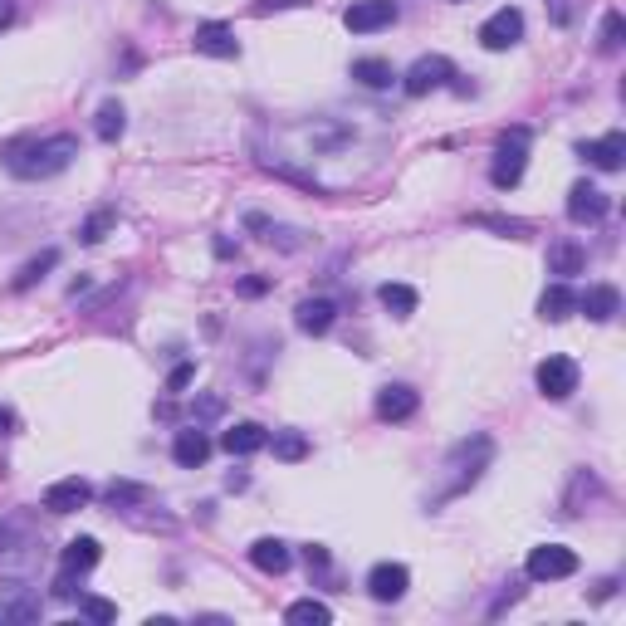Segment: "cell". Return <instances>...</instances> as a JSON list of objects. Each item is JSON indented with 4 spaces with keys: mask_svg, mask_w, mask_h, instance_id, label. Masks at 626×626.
<instances>
[{
    "mask_svg": "<svg viewBox=\"0 0 626 626\" xmlns=\"http://www.w3.org/2000/svg\"><path fill=\"white\" fill-rule=\"evenodd\" d=\"M387 147H392V123L382 113L328 108V113L265 128L260 167L304 186L313 196H328V191H343V186H358L362 177H372L382 167Z\"/></svg>",
    "mask_w": 626,
    "mask_h": 626,
    "instance_id": "6da1fadb",
    "label": "cell"
},
{
    "mask_svg": "<svg viewBox=\"0 0 626 626\" xmlns=\"http://www.w3.org/2000/svg\"><path fill=\"white\" fill-rule=\"evenodd\" d=\"M490 465H494V436L475 431V436L455 441L450 455L441 460V470H436V485L426 494V509H441L450 499H460L470 485H480V475H485Z\"/></svg>",
    "mask_w": 626,
    "mask_h": 626,
    "instance_id": "7a4b0ae2",
    "label": "cell"
},
{
    "mask_svg": "<svg viewBox=\"0 0 626 626\" xmlns=\"http://www.w3.org/2000/svg\"><path fill=\"white\" fill-rule=\"evenodd\" d=\"M74 157H79V137L74 133L35 137V142H20V147L5 152V172L15 181H49L59 172H69Z\"/></svg>",
    "mask_w": 626,
    "mask_h": 626,
    "instance_id": "3957f363",
    "label": "cell"
},
{
    "mask_svg": "<svg viewBox=\"0 0 626 626\" xmlns=\"http://www.w3.org/2000/svg\"><path fill=\"white\" fill-rule=\"evenodd\" d=\"M524 167H529V128H509L494 147V162H490V181L499 191H514L524 181Z\"/></svg>",
    "mask_w": 626,
    "mask_h": 626,
    "instance_id": "277c9868",
    "label": "cell"
},
{
    "mask_svg": "<svg viewBox=\"0 0 626 626\" xmlns=\"http://www.w3.org/2000/svg\"><path fill=\"white\" fill-rule=\"evenodd\" d=\"M450 79H455V64H450L446 54H421L402 74V89H406V98H426V93L446 89Z\"/></svg>",
    "mask_w": 626,
    "mask_h": 626,
    "instance_id": "5b68a950",
    "label": "cell"
},
{
    "mask_svg": "<svg viewBox=\"0 0 626 626\" xmlns=\"http://www.w3.org/2000/svg\"><path fill=\"white\" fill-rule=\"evenodd\" d=\"M524 573H529L534 582L573 578V573H578V553L563 548V543H538L534 553H529V563H524Z\"/></svg>",
    "mask_w": 626,
    "mask_h": 626,
    "instance_id": "8992f818",
    "label": "cell"
},
{
    "mask_svg": "<svg viewBox=\"0 0 626 626\" xmlns=\"http://www.w3.org/2000/svg\"><path fill=\"white\" fill-rule=\"evenodd\" d=\"M538 392L548 397V402H568L573 392H578V362L563 358V353H553V358L538 362Z\"/></svg>",
    "mask_w": 626,
    "mask_h": 626,
    "instance_id": "52a82bcc",
    "label": "cell"
},
{
    "mask_svg": "<svg viewBox=\"0 0 626 626\" xmlns=\"http://www.w3.org/2000/svg\"><path fill=\"white\" fill-rule=\"evenodd\" d=\"M343 25H348L353 35H377V30L397 25V0H353V5L343 10Z\"/></svg>",
    "mask_w": 626,
    "mask_h": 626,
    "instance_id": "ba28073f",
    "label": "cell"
},
{
    "mask_svg": "<svg viewBox=\"0 0 626 626\" xmlns=\"http://www.w3.org/2000/svg\"><path fill=\"white\" fill-rule=\"evenodd\" d=\"M519 40H524V15H519L514 5L494 10L490 20L480 25V45H485V49H494V54H499V49H514Z\"/></svg>",
    "mask_w": 626,
    "mask_h": 626,
    "instance_id": "9c48e42d",
    "label": "cell"
},
{
    "mask_svg": "<svg viewBox=\"0 0 626 626\" xmlns=\"http://www.w3.org/2000/svg\"><path fill=\"white\" fill-rule=\"evenodd\" d=\"M607 211H612V201H607V191H597L592 181H578V186L568 191V221L597 225Z\"/></svg>",
    "mask_w": 626,
    "mask_h": 626,
    "instance_id": "30bf717a",
    "label": "cell"
},
{
    "mask_svg": "<svg viewBox=\"0 0 626 626\" xmlns=\"http://www.w3.org/2000/svg\"><path fill=\"white\" fill-rule=\"evenodd\" d=\"M89 499H93L89 480L69 475V480H54V485L45 490V509H49V514H74V509H84Z\"/></svg>",
    "mask_w": 626,
    "mask_h": 626,
    "instance_id": "8fae6325",
    "label": "cell"
},
{
    "mask_svg": "<svg viewBox=\"0 0 626 626\" xmlns=\"http://www.w3.org/2000/svg\"><path fill=\"white\" fill-rule=\"evenodd\" d=\"M578 152H582V162H592L597 172H622V162H626V137H622V133L592 137V142H582Z\"/></svg>",
    "mask_w": 626,
    "mask_h": 626,
    "instance_id": "7c38bea8",
    "label": "cell"
},
{
    "mask_svg": "<svg viewBox=\"0 0 626 626\" xmlns=\"http://www.w3.org/2000/svg\"><path fill=\"white\" fill-rule=\"evenodd\" d=\"M406 587H411V573H406L402 563H377V568L367 573V592H372L377 602H402Z\"/></svg>",
    "mask_w": 626,
    "mask_h": 626,
    "instance_id": "4fadbf2b",
    "label": "cell"
},
{
    "mask_svg": "<svg viewBox=\"0 0 626 626\" xmlns=\"http://www.w3.org/2000/svg\"><path fill=\"white\" fill-rule=\"evenodd\" d=\"M196 54H211V59H235L240 54V40L225 20H206L196 25Z\"/></svg>",
    "mask_w": 626,
    "mask_h": 626,
    "instance_id": "5bb4252c",
    "label": "cell"
},
{
    "mask_svg": "<svg viewBox=\"0 0 626 626\" xmlns=\"http://www.w3.org/2000/svg\"><path fill=\"white\" fill-rule=\"evenodd\" d=\"M416 411H421V397H416V387H406V382H392V387L377 392V416H382V421H411Z\"/></svg>",
    "mask_w": 626,
    "mask_h": 626,
    "instance_id": "9a60e30c",
    "label": "cell"
},
{
    "mask_svg": "<svg viewBox=\"0 0 626 626\" xmlns=\"http://www.w3.org/2000/svg\"><path fill=\"white\" fill-rule=\"evenodd\" d=\"M172 460L186 465V470L206 465V460H211V436H206L201 426H186V431H177V441H172Z\"/></svg>",
    "mask_w": 626,
    "mask_h": 626,
    "instance_id": "2e32d148",
    "label": "cell"
},
{
    "mask_svg": "<svg viewBox=\"0 0 626 626\" xmlns=\"http://www.w3.org/2000/svg\"><path fill=\"white\" fill-rule=\"evenodd\" d=\"M578 309L592 318V323H612L622 313V294L612 284H592L587 294H578Z\"/></svg>",
    "mask_w": 626,
    "mask_h": 626,
    "instance_id": "e0dca14e",
    "label": "cell"
},
{
    "mask_svg": "<svg viewBox=\"0 0 626 626\" xmlns=\"http://www.w3.org/2000/svg\"><path fill=\"white\" fill-rule=\"evenodd\" d=\"M333 318H338V304H333V299H304V304L294 309L299 333H309V338H323V333L333 328Z\"/></svg>",
    "mask_w": 626,
    "mask_h": 626,
    "instance_id": "ac0fdd59",
    "label": "cell"
},
{
    "mask_svg": "<svg viewBox=\"0 0 626 626\" xmlns=\"http://www.w3.org/2000/svg\"><path fill=\"white\" fill-rule=\"evenodd\" d=\"M250 563L269 573V578H279V573H289V563H294V553H289V543H279V538H255L250 543Z\"/></svg>",
    "mask_w": 626,
    "mask_h": 626,
    "instance_id": "d6986e66",
    "label": "cell"
},
{
    "mask_svg": "<svg viewBox=\"0 0 626 626\" xmlns=\"http://www.w3.org/2000/svg\"><path fill=\"white\" fill-rule=\"evenodd\" d=\"M573 313H578V294L568 289V279H558V284L543 289V299H538V318L563 323V318H573Z\"/></svg>",
    "mask_w": 626,
    "mask_h": 626,
    "instance_id": "ffe728a7",
    "label": "cell"
},
{
    "mask_svg": "<svg viewBox=\"0 0 626 626\" xmlns=\"http://www.w3.org/2000/svg\"><path fill=\"white\" fill-rule=\"evenodd\" d=\"M221 446L230 450V455H255V450L269 446V431L265 426H255V421H240V426H230L221 436Z\"/></svg>",
    "mask_w": 626,
    "mask_h": 626,
    "instance_id": "44dd1931",
    "label": "cell"
},
{
    "mask_svg": "<svg viewBox=\"0 0 626 626\" xmlns=\"http://www.w3.org/2000/svg\"><path fill=\"white\" fill-rule=\"evenodd\" d=\"M582 265H587V255H582L578 240H553V250H548V274L573 279V274H582Z\"/></svg>",
    "mask_w": 626,
    "mask_h": 626,
    "instance_id": "7402d4cb",
    "label": "cell"
},
{
    "mask_svg": "<svg viewBox=\"0 0 626 626\" xmlns=\"http://www.w3.org/2000/svg\"><path fill=\"white\" fill-rule=\"evenodd\" d=\"M40 617V592L10 587V597L0 602V622H35Z\"/></svg>",
    "mask_w": 626,
    "mask_h": 626,
    "instance_id": "603a6c76",
    "label": "cell"
},
{
    "mask_svg": "<svg viewBox=\"0 0 626 626\" xmlns=\"http://www.w3.org/2000/svg\"><path fill=\"white\" fill-rule=\"evenodd\" d=\"M123 128H128V113H123L118 98H108V103L98 108V118H93V133H98V142H118Z\"/></svg>",
    "mask_w": 626,
    "mask_h": 626,
    "instance_id": "cb8c5ba5",
    "label": "cell"
},
{
    "mask_svg": "<svg viewBox=\"0 0 626 626\" xmlns=\"http://www.w3.org/2000/svg\"><path fill=\"white\" fill-rule=\"evenodd\" d=\"M353 79H358L362 89H392V79H397V74H392V64H387V59H353Z\"/></svg>",
    "mask_w": 626,
    "mask_h": 626,
    "instance_id": "d4e9b609",
    "label": "cell"
},
{
    "mask_svg": "<svg viewBox=\"0 0 626 626\" xmlns=\"http://www.w3.org/2000/svg\"><path fill=\"white\" fill-rule=\"evenodd\" d=\"M98 558H103L98 538H74V543H64V568H69V573H89V568H98Z\"/></svg>",
    "mask_w": 626,
    "mask_h": 626,
    "instance_id": "484cf974",
    "label": "cell"
},
{
    "mask_svg": "<svg viewBox=\"0 0 626 626\" xmlns=\"http://www.w3.org/2000/svg\"><path fill=\"white\" fill-rule=\"evenodd\" d=\"M284 622H294V626H328V622H333V612H328V602H318V597H299V602H289Z\"/></svg>",
    "mask_w": 626,
    "mask_h": 626,
    "instance_id": "4316f807",
    "label": "cell"
},
{
    "mask_svg": "<svg viewBox=\"0 0 626 626\" xmlns=\"http://www.w3.org/2000/svg\"><path fill=\"white\" fill-rule=\"evenodd\" d=\"M377 299H382V309L397 313V318H411V313H416V304H421L411 284H382V289H377Z\"/></svg>",
    "mask_w": 626,
    "mask_h": 626,
    "instance_id": "83f0119b",
    "label": "cell"
},
{
    "mask_svg": "<svg viewBox=\"0 0 626 626\" xmlns=\"http://www.w3.org/2000/svg\"><path fill=\"white\" fill-rule=\"evenodd\" d=\"M59 265V250H45V255H35V260H30V265L20 269V274H15V279H10V289H15V294H25V289H35V284H40V279H45L49 269Z\"/></svg>",
    "mask_w": 626,
    "mask_h": 626,
    "instance_id": "f1b7e54d",
    "label": "cell"
},
{
    "mask_svg": "<svg viewBox=\"0 0 626 626\" xmlns=\"http://www.w3.org/2000/svg\"><path fill=\"white\" fill-rule=\"evenodd\" d=\"M113 225H118V216H113V211L103 206V211H93L89 221L79 225V240H84V245H98V240H103V235H108Z\"/></svg>",
    "mask_w": 626,
    "mask_h": 626,
    "instance_id": "f546056e",
    "label": "cell"
},
{
    "mask_svg": "<svg viewBox=\"0 0 626 626\" xmlns=\"http://www.w3.org/2000/svg\"><path fill=\"white\" fill-rule=\"evenodd\" d=\"M622 35H626L622 15L607 10V15H602V40H597V49H602V54H617V49H622Z\"/></svg>",
    "mask_w": 626,
    "mask_h": 626,
    "instance_id": "4dcf8cb0",
    "label": "cell"
},
{
    "mask_svg": "<svg viewBox=\"0 0 626 626\" xmlns=\"http://www.w3.org/2000/svg\"><path fill=\"white\" fill-rule=\"evenodd\" d=\"M269 446H274V455H279V460H304V455H309V441H304L299 431H279Z\"/></svg>",
    "mask_w": 626,
    "mask_h": 626,
    "instance_id": "1f68e13d",
    "label": "cell"
},
{
    "mask_svg": "<svg viewBox=\"0 0 626 626\" xmlns=\"http://www.w3.org/2000/svg\"><path fill=\"white\" fill-rule=\"evenodd\" d=\"M108 504H113V509L147 504V490H142V485H128V480H113V485H108Z\"/></svg>",
    "mask_w": 626,
    "mask_h": 626,
    "instance_id": "d6a6232c",
    "label": "cell"
},
{
    "mask_svg": "<svg viewBox=\"0 0 626 626\" xmlns=\"http://www.w3.org/2000/svg\"><path fill=\"white\" fill-rule=\"evenodd\" d=\"M79 612H84L89 622H113V617H118V607H113L108 597H79Z\"/></svg>",
    "mask_w": 626,
    "mask_h": 626,
    "instance_id": "836d02e7",
    "label": "cell"
},
{
    "mask_svg": "<svg viewBox=\"0 0 626 626\" xmlns=\"http://www.w3.org/2000/svg\"><path fill=\"white\" fill-rule=\"evenodd\" d=\"M475 225H485V230H499V235H529V221H504V216H475Z\"/></svg>",
    "mask_w": 626,
    "mask_h": 626,
    "instance_id": "e575fe53",
    "label": "cell"
},
{
    "mask_svg": "<svg viewBox=\"0 0 626 626\" xmlns=\"http://www.w3.org/2000/svg\"><path fill=\"white\" fill-rule=\"evenodd\" d=\"M221 411H225V402H221V397H196V402H191V421L201 426V421H216Z\"/></svg>",
    "mask_w": 626,
    "mask_h": 626,
    "instance_id": "d590c367",
    "label": "cell"
},
{
    "mask_svg": "<svg viewBox=\"0 0 626 626\" xmlns=\"http://www.w3.org/2000/svg\"><path fill=\"white\" fill-rule=\"evenodd\" d=\"M191 377H196V362H177V367L167 372V392H186Z\"/></svg>",
    "mask_w": 626,
    "mask_h": 626,
    "instance_id": "8d00e7d4",
    "label": "cell"
},
{
    "mask_svg": "<svg viewBox=\"0 0 626 626\" xmlns=\"http://www.w3.org/2000/svg\"><path fill=\"white\" fill-rule=\"evenodd\" d=\"M84 578V573H69V568H64V573H59V578H54V597H59V602H74V597H79V587H74V582Z\"/></svg>",
    "mask_w": 626,
    "mask_h": 626,
    "instance_id": "74e56055",
    "label": "cell"
},
{
    "mask_svg": "<svg viewBox=\"0 0 626 626\" xmlns=\"http://www.w3.org/2000/svg\"><path fill=\"white\" fill-rule=\"evenodd\" d=\"M294 5H309V0H255V15H269V10H294Z\"/></svg>",
    "mask_w": 626,
    "mask_h": 626,
    "instance_id": "f35d334b",
    "label": "cell"
},
{
    "mask_svg": "<svg viewBox=\"0 0 626 626\" xmlns=\"http://www.w3.org/2000/svg\"><path fill=\"white\" fill-rule=\"evenodd\" d=\"M548 5V15H553V25H568L573 20V10H568V0H543Z\"/></svg>",
    "mask_w": 626,
    "mask_h": 626,
    "instance_id": "ab89813d",
    "label": "cell"
},
{
    "mask_svg": "<svg viewBox=\"0 0 626 626\" xmlns=\"http://www.w3.org/2000/svg\"><path fill=\"white\" fill-rule=\"evenodd\" d=\"M265 289H269V279H255V274H250V279H240V294H245V299H260Z\"/></svg>",
    "mask_w": 626,
    "mask_h": 626,
    "instance_id": "60d3db41",
    "label": "cell"
},
{
    "mask_svg": "<svg viewBox=\"0 0 626 626\" xmlns=\"http://www.w3.org/2000/svg\"><path fill=\"white\" fill-rule=\"evenodd\" d=\"M304 558H309V568H328V548H318V543L304 548Z\"/></svg>",
    "mask_w": 626,
    "mask_h": 626,
    "instance_id": "b9f144b4",
    "label": "cell"
},
{
    "mask_svg": "<svg viewBox=\"0 0 626 626\" xmlns=\"http://www.w3.org/2000/svg\"><path fill=\"white\" fill-rule=\"evenodd\" d=\"M15 431V411L10 406H0V436H10Z\"/></svg>",
    "mask_w": 626,
    "mask_h": 626,
    "instance_id": "7bdbcfd3",
    "label": "cell"
},
{
    "mask_svg": "<svg viewBox=\"0 0 626 626\" xmlns=\"http://www.w3.org/2000/svg\"><path fill=\"white\" fill-rule=\"evenodd\" d=\"M10 20H15V0H0V30H5Z\"/></svg>",
    "mask_w": 626,
    "mask_h": 626,
    "instance_id": "ee69618b",
    "label": "cell"
},
{
    "mask_svg": "<svg viewBox=\"0 0 626 626\" xmlns=\"http://www.w3.org/2000/svg\"><path fill=\"white\" fill-rule=\"evenodd\" d=\"M450 5H460V0H450Z\"/></svg>",
    "mask_w": 626,
    "mask_h": 626,
    "instance_id": "f6af8a7d",
    "label": "cell"
}]
</instances>
